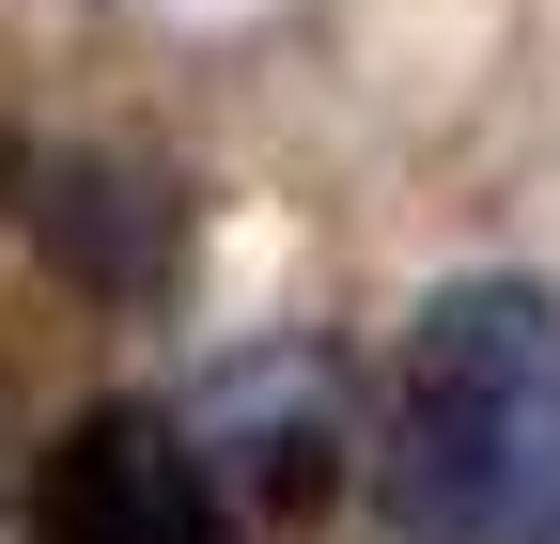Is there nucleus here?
Here are the masks:
<instances>
[{
	"label": "nucleus",
	"instance_id": "nucleus-1",
	"mask_svg": "<svg viewBox=\"0 0 560 544\" xmlns=\"http://www.w3.org/2000/svg\"><path fill=\"white\" fill-rule=\"evenodd\" d=\"M389 529L405 544H560V296L436 281L389 374Z\"/></svg>",
	"mask_w": 560,
	"mask_h": 544
},
{
	"label": "nucleus",
	"instance_id": "nucleus-2",
	"mask_svg": "<svg viewBox=\"0 0 560 544\" xmlns=\"http://www.w3.org/2000/svg\"><path fill=\"white\" fill-rule=\"evenodd\" d=\"M0 218H16L32 264H62V281L109 296V311H156L187 281V202L140 156L62 141V125H0Z\"/></svg>",
	"mask_w": 560,
	"mask_h": 544
},
{
	"label": "nucleus",
	"instance_id": "nucleus-3",
	"mask_svg": "<svg viewBox=\"0 0 560 544\" xmlns=\"http://www.w3.org/2000/svg\"><path fill=\"white\" fill-rule=\"evenodd\" d=\"M32 544H249L219 513V466L156 404H79L62 451L32 466Z\"/></svg>",
	"mask_w": 560,
	"mask_h": 544
}]
</instances>
